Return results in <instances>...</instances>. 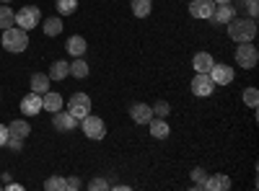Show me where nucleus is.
<instances>
[{
	"label": "nucleus",
	"instance_id": "nucleus-1",
	"mask_svg": "<svg viewBox=\"0 0 259 191\" xmlns=\"http://www.w3.org/2000/svg\"><path fill=\"white\" fill-rule=\"evenodd\" d=\"M228 36L233 39V41H254V36H256V21L254 18H231L228 21Z\"/></svg>",
	"mask_w": 259,
	"mask_h": 191
},
{
	"label": "nucleus",
	"instance_id": "nucleus-2",
	"mask_svg": "<svg viewBox=\"0 0 259 191\" xmlns=\"http://www.w3.org/2000/svg\"><path fill=\"white\" fill-rule=\"evenodd\" d=\"M3 47L8 49V52H13V54H18V52H24L26 47H29V31H24V29H16V26H11V29H3Z\"/></svg>",
	"mask_w": 259,
	"mask_h": 191
},
{
	"label": "nucleus",
	"instance_id": "nucleus-3",
	"mask_svg": "<svg viewBox=\"0 0 259 191\" xmlns=\"http://www.w3.org/2000/svg\"><path fill=\"white\" fill-rule=\"evenodd\" d=\"M256 62H259V49L254 47V41H241L239 49H236V65L244 70H251L256 68Z\"/></svg>",
	"mask_w": 259,
	"mask_h": 191
},
{
	"label": "nucleus",
	"instance_id": "nucleus-4",
	"mask_svg": "<svg viewBox=\"0 0 259 191\" xmlns=\"http://www.w3.org/2000/svg\"><path fill=\"white\" fill-rule=\"evenodd\" d=\"M80 130H83V135L89 137V140H104V137H106V124H104V119H99V116H94V114H89V116L80 119Z\"/></svg>",
	"mask_w": 259,
	"mask_h": 191
},
{
	"label": "nucleus",
	"instance_id": "nucleus-5",
	"mask_svg": "<svg viewBox=\"0 0 259 191\" xmlns=\"http://www.w3.org/2000/svg\"><path fill=\"white\" fill-rule=\"evenodd\" d=\"M39 18H41V13H39L36 6H24L21 11H16V26H18V29H24V31L36 29Z\"/></svg>",
	"mask_w": 259,
	"mask_h": 191
},
{
	"label": "nucleus",
	"instance_id": "nucleus-6",
	"mask_svg": "<svg viewBox=\"0 0 259 191\" xmlns=\"http://www.w3.org/2000/svg\"><path fill=\"white\" fill-rule=\"evenodd\" d=\"M68 111L80 121L83 116H89V111H91V98L85 93H73L70 101H68Z\"/></svg>",
	"mask_w": 259,
	"mask_h": 191
},
{
	"label": "nucleus",
	"instance_id": "nucleus-7",
	"mask_svg": "<svg viewBox=\"0 0 259 191\" xmlns=\"http://www.w3.org/2000/svg\"><path fill=\"white\" fill-rule=\"evenodd\" d=\"M212 91H215V83H212V78L207 73H197L192 78V93L194 96L207 98V96H212Z\"/></svg>",
	"mask_w": 259,
	"mask_h": 191
},
{
	"label": "nucleus",
	"instance_id": "nucleus-8",
	"mask_svg": "<svg viewBox=\"0 0 259 191\" xmlns=\"http://www.w3.org/2000/svg\"><path fill=\"white\" fill-rule=\"evenodd\" d=\"M231 18H236L233 3H215V11H212V16L207 21H210V24H215V26H226Z\"/></svg>",
	"mask_w": 259,
	"mask_h": 191
},
{
	"label": "nucleus",
	"instance_id": "nucleus-9",
	"mask_svg": "<svg viewBox=\"0 0 259 191\" xmlns=\"http://www.w3.org/2000/svg\"><path fill=\"white\" fill-rule=\"evenodd\" d=\"M210 78H212V83H215V86H228V83H233V68L231 65H223V62H221V65H218V62H215V65L210 68V73H207Z\"/></svg>",
	"mask_w": 259,
	"mask_h": 191
},
{
	"label": "nucleus",
	"instance_id": "nucleus-10",
	"mask_svg": "<svg viewBox=\"0 0 259 191\" xmlns=\"http://www.w3.org/2000/svg\"><path fill=\"white\" fill-rule=\"evenodd\" d=\"M52 126H55V130L57 132H73L75 130V126H78V119L70 114V111H55L52 114Z\"/></svg>",
	"mask_w": 259,
	"mask_h": 191
},
{
	"label": "nucleus",
	"instance_id": "nucleus-11",
	"mask_svg": "<svg viewBox=\"0 0 259 191\" xmlns=\"http://www.w3.org/2000/svg\"><path fill=\"white\" fill-rule=\"evenodd\" d=\"M212 11H215V0H192V3H189V16L192 18L207 21L212 16Z\"/></svg>",
	"mask_w": 259,
	"mask_h": 191
},
{
	"label": "nucleus",
	"instance_id": "nucleus-12",
	"mask_svg": "<svg viewBox=\"0 0 259 191\" xmlns=\"http://www.w3.org/2000/svg\"><path fill=\"white\" fill-rule=\"evenodd\" d=\"M21 111H24L26 116H36L41 111V96L34 93V91L29 96H24V98H21Z\"/></svg>",
	"mask_w": 259,
	"mask_h": 191
},
{
	"label": "nucleus",
	"instance_id": "nucleus-13",
	"mask_svg": "<svg viewBox=\"0 0 259 191\" xmlns=\"http://www.w3.org/2000/svg\"><path fill=\"white\" fill-rule=\"evenodd\" d=\"M130 116H133L135 124H148L153 119V109H150L148 103H133L130 106Z\"/></svg>",
	"mask_w": 259,
	"mask_h": 191
},
{
	"label": "nucleus",
	"instance_id": "nucleus-14",
	"mask_svg": "<svg viewBox=\"0 0 259 191\" xmlns=\"http://www.w3.org/2000/svg\"><path fill=\"white\" fill-rule=\"evenodd\" d=\"M207 191H228L231 188V178L226 173H215V176H207V183H205Z\"/></svg>",
	"mask_w": 259,
	"mask_h": 191
},
{
	"label": "nucleus",
	"instance_id": "nucleus-15",
	"mask_svg": "<svg viewBox=\"0 0 259 191\" xmlns=\"http://www.w3.org/2000/svg\"><path fill=\"white\" fill-rule=\"evenodd\" d=\"M41 109H47V111H60L62 109V96L55 93V91H47V93H41Z\"/></svg>",
	"mask_w": 259,
	"mask_h": 191
},
{
	"label": "nucleus",
	"instance_id": "nucleus-16",
	"mask_svg": "<svg viewBox=\"0 0 259 191\" xmlns=\"http://www.w3.org/2000/svg\"><path fill=\"white\" fill-rule=\"evenodd\" d=\"M148 126H150V135H153L156 140H166V137L171 135V130H168L166 119H158V116H153V119L148 121Z\"/></svg>",
	"mask_w": 259,
	"mask_h": 191
},
{
	"label": "nucleus",
	"instance_id": "nucleus-17",
	"mask_svg": "<svg viewBox=\"0 0 259 191\" xmlns=\"http://www.w3.org/2000/svg\"><path fill=\"white\" fill-rule=\"evenodd\" d=\"M29 132H31V126H29V121H24V119H16V121H11V124H8V137L26 140V137H29Z\"/></svg>",
	"mask_w": 259,
	"mask_h": 191
},
{
	"label": "nucleus",
	"instance_id": "nucleus-18",
	"mask_svg": "<svg viewBox=\"0 0 259 191\" xmlns=\"http://www.w3.org/2000/svg\"><path fill=\"white\" fill-rule=\"evenodd\" d=\"M212 65H215V59L207 52H197V54H194V59H192V68L197 70V73H210Z\"/></svg>",
	"mask_w": 259,
	"mask_h": 191
},
{
	"label": "nucleus",
	"instance_id": "nucleus-19",
	"mask_svg": "<svg viewBox=\"0 0 259 191\" xmlns=\"http://www.w3.org/2000/svg\"><path fill=\"white\" fill-rule=\"evenodd\" d=\"M65 49H68L73 57H83L85 49H89V44H85V39H83V36H70V39H68V44H65Z\"/></svg>",
	"mask_w": 259,
	"mask_h": 191
},
{
	"label": "nucleus",
	"instance_id": "nucleus-20",
	"mask_svg": "<svg viewBox=\"0 0 259 191\" xmlns=\"http://www.w3.org/2000/svg\"><path fill=\"white\" fill-rule=\"evenodd\" d=\"M31 91L34 93H47L50 91V75H45V73H34L31 75Z\"/></svg>",
	"mask_w": 259,
	"mask_h": 191
},
{
	"label": "nucleus",
	"instance_id": "nucleus-21",
	"mask_svg": "<svg viewBox=\"0 0 259 191\" xmlns=\"http://www.w3.org/2000/svg\"><path fill=\"white\" fill-rule=\"evenodd\" d=\"M70 75V65L65 59H57L52 62V68H50V80H62V78H68Z\"/></svg>",
	"mask_w": 259,
	"mask_h": 191
},
{
	"label": "nucleus",
	"instance_id": "nucleus-22",
	"mask_svg": "<svg viewBox=\"0 0 259 191\" xmlns=\"http://www.w3.org/2000/svg\"><path fill=\"white\" fill-rule=\"evenodd\" d=\"M11 26H16V11L3 3L0 6V29H11Z\"/></svg>",
	"mask_w": 259,
	"mask_h": 191
},
{
	"label": "nucleus",
	"instance_id": "nucleus-23",
	"mask_svg": "<svg viewBox=\"0 0 259 191\" xmlns=\"http://www.w3.org/2000/svg\"><path fill=\"white\" fill-rule=\"evenodd\" d=\"M45 34H47V36H60V34H62V21H60V16L45 18Z\"/></svg>",
	"mask_w": 259,
	"mask_h": 191
},
{
	"label": "nucleus",
	"instance_id": "nucleus-24",
	"mask_svg": "<svg viewBox=\"0 0 259 191\" xmlns=\"http://www.w3.org/2000/svg\"><path fill=\"white\" fill-rule=\"evenodd\" d=\"M70 75L73 78H89V65H85L83 57H75V62H70Z\"/></svg>",
	"mask_w": 259,
	"mask_h": 191
},
{
	"label": "nucleus",
	"instance_id": "nucleus-25",
	"mask_svg": "<svg viewBox=\"0 0 259 191\" xmlns=\"http://www.w3.org/2000/svg\"><path fill=\"white\" fill-rule=\"evenodd\" d=\"M130 8H133V13H135L138 18H145V16H150V8H153V3H150V0H133V3H130Z\"/></svg>",
	"mask_w": 259,
	"mask_h": 191
},
{
	"label": "nucleus",
	"instance_id": "nucleus-26",
	"mask_svg": "<svg viewBox=\"0 0 259 191\" xmlns=\"http://www.w3.org/2000/svg\"><path fill=\"white\" fill-rule=\"evenodd\" d=\"M57 16H73L78 11V0H57Z\"/></svg>",
	"mask_w": 259,
	"mask_h": 191
},
{
	"label": "nucleus",
	"instance_id": "nucleus-27",
	"mask_svg": "<svg viewBox=\"0 0 259 191\" xmlns=\"http://www.w3.org/2000/svg\"><path fill=\"white\" fill-rule=\"evenodd\" d=\"M150 109H153V116H158V119H166V116L171 114V106H168V101H158V103L150 106Z\"/></svg>",
	"mask_w": 259,
	"mask_h": 191
},
{
	"label": "nucleus",
	"instance_id": "nucleus-28",
	"mask_svg": "<svg viewBox=\"0 0 259 191\" xmlns=\"http://www.w3.org/2000/svg\"><path fill=\"white\" fill-rule=\"evenodd\" d=\"M244 103L249 106V109H256V103H259V91H256V88H246V91H244Z\"/></svg>",
	"mask_w": 259,
	"mask_h": 191
},
{
	"label": "nucleus",
	"instance_id": "nucleus-29",
	"mask_svg": "<svg viewBox=\"0 0 259 191\" xmlns=\"http://www.w3.org/2000/svg\"><path fill=\"white\" fill-rule=\"evenodd\" d=\"M192 178H194V186H192V188H205V183H207V173L202 171V168H194V171H192Z\"/></svg>",
	"mask_w": 259,
	"mask_h": 191
},
{
	"label": "nucleus",
	"instance_id": "nucleus-30",
	"mask_svg": "<svg viewBox=\"0 0 259 191\" xmlns=\"http://www.w3.org/2000/svg\"><path fill=\"white\" fill-rule=\"evenodd\" d=\"M45 188H47V191H62V188H65V178H62V176H52V178L45 181Z\"/></svg>",
	"mask_w": 259,
	"mask_h": 191
},
{
	"label": "nucleus",
	"instance_id": "nucleus-31",
	"mask_svg": "<svg viewBox=\"0 0 259 191\" xmlns=\"http://www.w3.org/2000/svg\"><path fill=\"white\" fill-rule=\"evenodd\" d=\"M241 3L246 6V11H249V18H256V13H259V3H256V0H241Z\"/></svg>",
	"mask_w": 259,
	"mask_h": 191
},
{
	"label": "nucleus",
	"instance_id": "nucleus-32",
	"mask_svg": "<svg viewBox=\"0 0 259 191\" xmlns=\"http://www.w3.org/2000/svg\"><path fill=\"white\" fill-rule=\"evenodd\" d=\"M89 188H91V191H104V188H112V186L106 183L104 178H94V181L89 183Z\"/></svg>",
	"mask_w": 259,
	"mask_h": 191
},
{
	"label": "nucleus",
	"instance_id": "nucleus-33",
	"mask_svg": "<svg viewBox=\"0 0 259 191\" xmlns=\"http://www.w3.org/2000/svg\"><path fill=\"white\" fill-rule=\"evenodd\" d=\"M13 153H21V147H24V140H18V137H8V142H6Z\"/></svg>",
	"mask_w": 259,
	"mask_h": 191
},
{
	"label": "nucleus",
	"instance_id": "nucleus-34",
	"mask_svg": "<svg viewBox=\"0 0 259 191\" xmlns=\"http://www.w3.org/2000/svg\"><path fill=\"white\" fill-rule=\"evenodd\" d=\"M65 188H70V191L80 188V178H78V176H70V178H65Z\"/></svg>",
	"mask_w": 259,
	"mask_h": 191
},
{
	"label": "nucleus",
	"instance_id": "nucleus-35",
	"mask_svg": "<svg viewBox=\"0 0 259 191\" xmlns=\"http://www.w3.org/2000/svg\"><path fill=\"white\" fill-rule=\"evenodd\" d=\"M8 142V124H0V147Z\"/></svg>",
	"mask_w": 259,
	"mask_h": 191
},
{
	"label": "nucleus",
	"instance_id": "nucleus-36",
	"mask_svg": "<svg viewBox=\"0 0 259 191\" xmlns=\"http://www.w3.org/2000/svg\"><path fill=\"white\" fill-rule=\"evenodd\" d=\"M215 3H233V0H215Z\"/></svg>",
	"mask_w": 259,
	"mask_h": 191
},
{
	"label": "nucleus",
	"instance_id": "nucleus-37",
	"mask_svg": "<svg viewBox=\"0 0 259 191\" xmlns=\"http://www.w3.org/2000/svg\"><path fill=\"white\" fill-rule=\"evenodd\" d=\"M0 3H11V0H0Z\"/></svg>",
	"mask_w": 259,
	"mask_h": 191
}]
</instances>
